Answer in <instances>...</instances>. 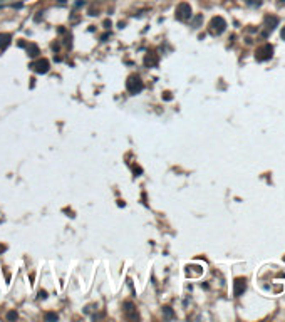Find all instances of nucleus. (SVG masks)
I'll use <instances>...</instances> for the list:
<instances>
[{
    "instance_id": "1",
    "label": "nucleus",
    "mask_w": 285,
    "mask_h": 322,
    "mask_svg": "<svg viewBox=\"0 0 285 322\" xmlns=\"http://www.w3.org/2000/svg\"><path fill=\"white\" fill-rule=\"evenodd\" d=\"M143 81L138 77V76H129L128 82H126V89H128L129 94H139L143 91Z\"/></svg>"
},
{
    "instance_id": "2",
    "label": "nucleus",
    "mask_w": 285,
    "mask_h": 322,
    "mask_svg": "<svg viewBox=\"0 0 285 322\" xmlns=\"http://www.w3.org/2000/svg\"><path fill=\"white\" fill-rule=\"evenodd\" d=\"M176 19L178 20L191 19V7H190L188 3H179L176 7Z\"/></svg>"
},
{
    "instance_id": "3",
    "label": "nucleus",
    "mask_w": 285,
    "mask_h": 322,
    "mask_svg": "<svg viewBox=\"0 0 285 322\" xmlns=\"http://www.w3.org/2000/svg\"><path fill=\"white\" fill-rule=\"evenodd\" d=\"M272 56H273V47L270 44H265L263 47H260L257 50V59L258 60H268V59H272Z\"/></svg>"
},
{
    "instance_id": "4",
    "label": "nucleus",
    "mask_w": 285,
    "mask_h": 322,
    "mask_svg": "<svg viewBox=\"0 0 285 322\" xmlns=\"http://www.w3.org/2000/svg\"><path fill=\"white\" fill-rule=\"evenodd\" d=\"M210 27H211V30H213L215 34H221V32L226 29V22H225L223 17H213L211 22H210Z\"/></svg>"
},
{
    "instance_id": "5",
    "label": "nucleus",
    "mask_w": 285,
    "mask_h": 322,
    "mask_svg": "<svg viewBox=\"0 0 285 322\" xmlns=\"http://www.w3.org/2000/svg\"><path fill=\"white\" fill-rule=\"evenodd\" d=\"M30 67L34 69L37 74H45V72H49V60H47V59H39V60L34 62Z\"/></svg>"
},
{
    "instance_id": "6",
    "label": "nucleus",
    "mask_w": 285,
    "mask_h": 322,
    "mask_svg": "<svg viewBox=\"0 0 285 322\" xmlns=\"http://www.w3.org/2000/svg\"><path fill=\"white\" fill-rule=\"evenodd\" d=\"M245 289H246V282H245V279H236L235 280V295L238 297V295H242V294L245 292Z\"/></svg>"
},
{
    "instance_id": "7",
    "label": "nucleus",
    "mask_w": 285,
    "mask_h": 322,
    "mask_svg": "<svg viewBox=\"0 0 285 322\" xmlns=\"http://www.w3.org/2000/svg\"><path fill=\"white\" fill-rule=\"evenodd\" d=\"M144 64H146V66H149V67H154V66L158 64L156 54H154V52H149L146 57H144Z\"/></svg>"
},
{
    "instance_id": "8",
    "label": "nucleus",
    "mask_w": 285,
    "mask_h": 322,
    "mask_svg": "<svg viewBox=\"0 0 285 322\" xmlns=\"http://www.w3.org/2000/svg\"><path fill=\"white\" fill-rule=\"evenodd\" d=\"M265 24H267V29L268 30H273L277 27V24H278V19H277V17H272V15H267Z\"/></svg>"
},
{
    "instance_id": "9",
    "label": "nucleus",
    "mask_w": 285,
    "mask_h": 322,
    "mask_svg": "<svg viewBox=\"0 0 285 322\" xmlns=\"http://www.w3.org/2000/svg\"><path fill=\"white\" fill-rule=\"evenodd\" d=\"M10 37L9 34H0V49H5L7 45L10 44Z\"/></svg>"
},
{
    "instance_id": "10",
    "label": "nucleus",
    "mask_w": 285,
    "mask_h": 322,
    "mask_svg": "<svg viewBox=\"0 0 285 322\" xmlns=\"http://www.w3.org/2000/svg\"><path fill=\"white\" fill-rule=\"evenodd\" d=\"M37 54H39V47H37V45H30L29 47V56L30 57H35Z\"/></svg>"
},
{
    "instance_id": "11",
    "label": "nucleus",
    "mask_w": 285,
    "mask_h": 322,
    "mask_svg": "<svg viewBox=\"0 0 285 322\" xmlns=\"http://www.w3.org/2000/svg\"><path fill=\"white\" fill-rule=\"evenodd\" d=\"M45 319H47V321H57V314H52V312L45 314Z\"/></svg>"
},
{
    "instance_id": "12",
    "label": "nucleus",
    "mask_w": 285,
    "mask_h": 322,
    "mask_svg": "<svg viewBox=\"0 0 285 322\" xmlns=\"http://www.w3.org/2000/svg\"><path fill=\"white\" fill-rule=\"evenodd\" d=\"M7 319H9V321H14V319H17V312H9V314H7Z\"/></svg>"
},
{
    "instance_id": "13",
    "label": "nucleus",
    "mask_w": 285,
    "mask_h": 322,
    "mask_svg": "<svg viewBox=\"0 0 285 322\" xmlns=\"http://www.w3.org/2000/svg\"><path fill=\"white\" fill-rule=\"evenodd\" d=\"M165 314H166V317H171V315H173V312H171L169 307H165Z\"/></svg>"
},
{
    "instance_id": "14",
    "label": "nucleus",
    "mask_w": 285,
    "mask_h": 322,
    "mask_svg": "<svg viewBox=\"0 0 285 322\" xmlns=\"http://www.w3.org/2000/svg\"><path fill=\"white\" fill-rule=\"evenodd\" d=\"M45 295H47V294L44 292V290H40V292H39V297H42V299H45Z\"/></svg>"
},
{
    "instance_id": "15",
    "label": "nucleus",
    "mask_w": 285,
    "mask_h": 322,
    "mask_svg": "<svg viewBox=\"0 0 285 322\" xmlns=\"http://www.w3.org/2000/svg\"><path fill=\"white\" fill-rule=\"evenodd\" d=\"M280 37H282V39L285 40V27H284V29H282V32H280Z\"/></svg>"
},
{
    "instance_id": "16",
    "label": "nucleus",
    "mask_w": 285,
    "mask_h": 322,
    "mask_svg": "<svg viewBox=\"0 0 285 322\" xmlns=\"http://www.w3.org/2000/svg\"><path fill=\"white\" fill-rule=\"evenodd\" d=\"M282 2H285V0H282Z\"/></svg>"
}]
</instances>
